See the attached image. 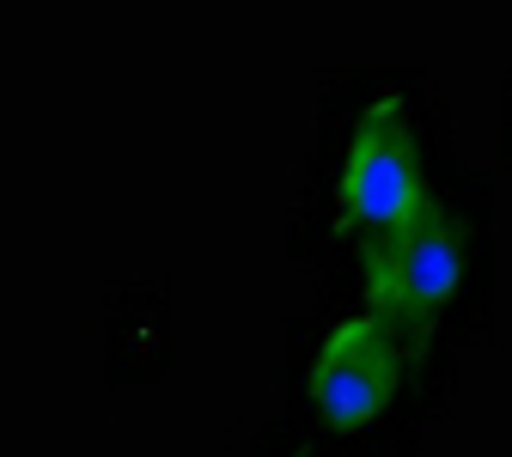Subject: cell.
I'll return each instance as SVG.
<instances>
[{
    "label": "cell",
    "mask_w": 512,
    "mask_h": 457,
    "mask_svg": "<svg viewBox=\"0 0 512 457\" xmlns=\"http://www.w3.org/2000/svg\"><path fill=\"white\" fill-rule=\"evenodd\" d=\"M458 269H464V232L433 195H421L391 232L366 238L372 317L397 336L403 354H415L433 336L445 299H452V287H458Z\"/></svg>",
    "instance_id": "obj_1"
},
{
    "label": "cell",
    "mask_w": 512,
    "mask_h": 457,
    "mask_svg": "<svg viewBox=\"0 0 512 457\" xmlns=\"http://www.w3.org/2000/svg\"><path fill=\"white\" fill-rule=\"evenodd\" d=\"M427 195L421 171H415V135H409V110L397 92H378L372 110L360 116L354 141H348V165H342V183H336V202H342V220L360 232V238H378L391 232L415 202Z\"/></svg>",
    "instance_id": "obj_2"
},
{
    "label": "cell",
    "mask_w": 512,
    "mask_h": 457,
    "mask_svg": "<svg viewBox=\"0 0 512 457\" xmlns=\"http://www.w3.org/2000/svg\"><path fill=\"white\" fill-rule=\"evenodd\" d=\"M397 372H403V348L384 323L366 311V317H348L342 330L324 342V354L311 360V409L324 427L336 433H354L366 427L372 415H384V403L397 397Z\"/></svg>",
    "instance_id": "obj_3"
}]
</instances>
